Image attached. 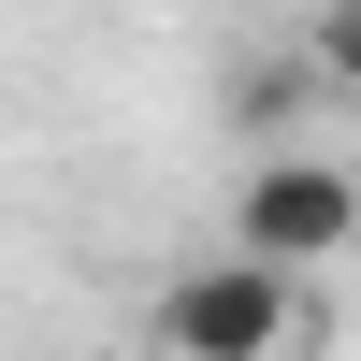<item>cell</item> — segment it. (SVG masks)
Segmentation results:
<instances>
[{"label": "cell", "mask_w": 361, "mask_h": 361, "mask_svg": "<svg viewBox=\"0 0 361 361\" xmlns=\"http://www.w3.org/2000/svg\"><path fill=\"white\" fill-rule=\"evenodd\" d=\"M231 246L275 260V275H318V260L361 246V173L318 159V145H260L246 188H231Z\"/></svg>", "instance_id": "2"}, {"label": "cell", "mask_w": 361, "mask_h": 361, "mask_svg": "<svg viewBox=\"0 0 361 361\" xmlns=\"http://www.w3.org/2000/svg\"><path fill=\"white\" fill-rule=\"evenodd\" d=\"M304 102H333L304 44H289V58H246V87H231V116H246V130H289V116H304Z\"/></svg>", "instance_id": "3"}, {"label": "cell", "mask_w": 361, "mask_h": 361, "mask_svg": "<svg viewBox=\"0 0 361 361\" xmlns=\"http://www.w3.org/2000/svg\"><path fill=\"white\" fill-rule=\"evenodd\" d=\"M304 333H318V289L275 275V260H246V246L188 260V275L145 304V361H289Z\"/></svg>", "instance_id": "1"}, {"label": "cell", "mask_w": 361, "mask_h": 361, "mask_svg": "<svg viewBox=\"0 0 361 361\" xmlns=\"http://www.w3.org/2000/svg\"><path fill=\"white\" fill-rule=\"evenodd\" d=\"M304 58H318L333 102H361V0H318V15H304Z\"/></svg>", "instance_id": "4"}]
</instances>
